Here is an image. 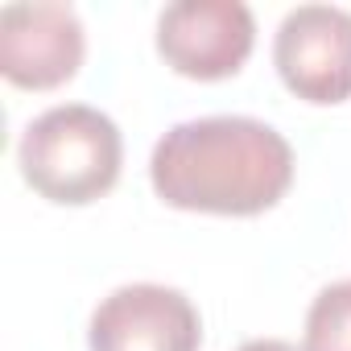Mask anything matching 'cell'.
Returning a JSON list of instances; mask_svg holds the SVG:
<instances>
[{
  "label": "cell",
  "mask_w": 351,
  "mask_h": 351,
  "mask_svg": "<svg viewBox=\"0 0 351 351\" xmlns=\"http://www.w3.org/2000/svg\"><path fill=\"white\" fill-rule=\"evenodd\" d=\"M149 182L178 211L261 215L293 182V149L256 116H199L153 145Z\"/></svg>",
  "instance_id": "cell-1"
},
{
  "label": "cell",
  "mask_w": 351,
  "mask_h": 351,
  "mask_svg": "<svg viewBox=\"0 0 351 351\" xmlns=\"http://www.w3.org/2000/svg\"><path fill=\"white\" fill-rule=\"evenodd\" d=\"M17 161L42 199L87 207L116 186L124 136L116 120L91 104H54L25 124Z\"/></svg>",
  "instance_id": "cell-2"
},
{
  "label": "cell",
  "mask_w": 351,
  "mask_h": 351,
  "mask_svg": "<svg viewBox=\"0 0 351 351\" xmlns=\"http://www.w3.org/2000/svg\"><path fill=\"white\" fill-rule=\"evenodd\" d=\"M256 46V21L244 0H173L157 17V54L186 79H228Z\"/></svg>",
  "instance_id": "cell-3"
},
{
  "label": "cell",
  "mask_w": 351,
  "mask_h": 351,
  "mask_svg": "<svg viewBox=\"0 0 351 351\" xmlns=\"http://www.w3.org/2000/svg\"><path fill=\"white\" fill-rule=\"evenodd\" d=\"M91 351H199L203 347V318L195 302L157 281H132L112 289L91 322H87Z\"/></svg>",
  "instance_id": "cell-4"
},
{
  "label": "cell",
  "mask_w": 351,
  "mask_h": 351,
  "mask_svg": "<svg viewBox=\"0 0 351 351\" xmlns=\"http://www.w3.org/2000/svg\"><path fill=\"white\" fill-rule=\"evenodd\" d=\"M87 29L75 5L62 0H17L0 9V71L9 83L50 91L79 75Z\"/></svg>",
  "instance_id": "cell-5"
},
{
  "label": "cell",
  "mask_w": 351,
  "mask_h": 351,
  "mask_svg": "<svg viewBox=\"0 0 351 351\" xmlns=\"http://www.w3.org/2000/svg\"><path fill=\"white\" fill-rule=\"evenodd\" d=\"M281 83L306 104L351 99V13L339 5H298L273 38Z\"/></svg>",
  "instance_id": "cell-6"
},
{
  "label": "cell",
  "mask_w": 351,
  "mask_h": 351,
  "mask_svg": "<svg viewBox=\"0 0 351 351\" xmlns=\"http://www.w3.org/2000/svg\"><path fill=\"white\" fill-rule=\"evenodd\" d=\"M302 351H351V277L318 289L306 314Z\"/></svg>",
  "instance_id": "cell-7"
},
{
  "label": "cell",
  "mask_w": 351,
  "mask_h": 351,
  "mask_svg": "<svg viewBox=\"0 0 351 351\" xmlns=\"http://www.w3.org/2000/svg\"><path fill=\"white\" fill-rule=\"evenodd\" d=\"M236 351H302V347L289 343V339H248V343L236 347Z\"/></svg>",
  "instance_id": "cell-8"
}]
</instances>
